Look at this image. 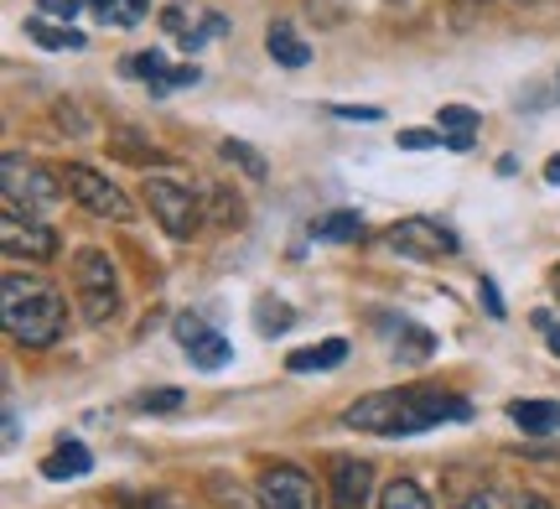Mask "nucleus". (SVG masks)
<instances>
[{
    "label": "nucleus",
    "mask_w": 560,
    "mask_h": 509,
    "mask_svg": "<svg viewBox=\"0 0 560 509\" xmlns=\"http://www.w3.org/2000/svg\"><path fill=\"white\" fill-rule=\"evenodd\" d=\"M89 468H94V458H89V448H83V442H62V448H52V458L42 463V473H47V478H83Z\"/></svg>",
    "instance_id": "nucleus-19"
},
{
    "label": "nucleus",
    "mask_w": 560,
    "mask_h": 509,
    "mask_svg": "<svg viewBox=\"0 0 560 509\" xmlns=\"http://www.w3.org/2000/svg\"><path fill=\"white\" fill-rule=\"evenodd\" d=\"M380 509H436V505H431V494L420 489L416 478H389L380 489Z\"/></svg>",
    "instance_id": "nucleus-21"
},
{
    "label": "nucleus",
    "mask_w": 560,
    "mask_h": 509,
    "mask_svg": "<svg viewBox=\"0 0 560 509\" xmlns=\"http://www.w3.org/2000/svg\"><path fill=\"white\" fill-rule=\"evenodd\" d=\"M509 421H514L524 437H556L560 406L556 401H514V406H509Z\"/></svg>",
    "instance_id": "nucleus-14"
},
{
    "label": "nucleus",
    "mask_w": 560,
    "mask_h": 509,
    "mask_svg": "<svg viewBox=\"0 0 560 509\" xmlns=\"http://www.w3.org/2000/svg\"><path fill=\"white\" fill-rule=\"evenodd\" d=\"M26 37L42 42L47 53H83L89 42H83V32H73V26H58V21H47V16H32L26 21Z\"/></svg>",
    "instance_id": "nucleus-16"
},
{
    "label": "nucleus",
    "mask_w": 560,
    "mask_h": 509,
    "mask_svg": "<svg viewBox=\"0 0 560 509\" xmlns=\"http://www.w3.org/2000/svg\"><path fill=\"white\" fill-rule=\"evenodd\" d=\"M312 240H327V245H353V240H363V219L353 213V208H338V213H327V219L312 224Z\"/></svg>",
    "instance_id": "nucleus-17"
},
{
    "label": "nucleus",
    "mask_w": 560,
    "mask_h": 509,
    "mask_svg": "<svg viewBox=\"0 0 560 509\" xmlns=\"http://www.w3.org/2000/svg\"><path fill=\"white\" fill-rule=\"evenodd\" d=\"M446 421H472V406L452 395V390H425V385H405V390H374L348 406L342 427L353 431H374V437H416V431L446 427Z\"/></svg>",
    "instance_id": "nucleus-1"
},
{
    "label": "nucleus",
    "mask_w": 560,
    "mask_h": 509,
    "mask_svg": "<svg viewBox=\"0 0 560 509\" xmlns=\"http://www.w3.org/2000/svg\"><path fill=\"white\" fill-rule=\"evenodd\" d=\"M332 115L338 120H384L380 104H332Z\"/></svg>",
    "instance_id": "nucleus-29"
},
{
    "label": "nucleus",
    "mask_w": 560,
    "mask_h": 509,
    "mask_svg": "<svg viewBox=\"0 0 560 509\" xmlns=\"http://www.w3.org/2000/svg\"><path fill=\"white\" fill-rule=\"evenodd\" d=\"M265 47H270V58H276L280 68H306V62H312V47L296 37V26H291V21H270Z\"/></svg>",
    "instance_id": "nucleus-15"
},
{
    "label": "nucleus",
    "mask_w": 560,
    "mask_h": 509,
    "mask_svg": "<svg viewBox=\"0 0 560 509\" xmlns=\"http://www.w3.org/2000/svg\"><path fill=\"white\" fill-rule=\"evenodd\" d=\"M436 354V338L425 333V327H400V359H431Z\"/></svg>",
    "instance_id": "nucleus-24"
},
{
    "label": "nucleus",
    "mask_w": 560,
    "mask_h": 509,
    "mask_svg": "<svg viewBox=\"0 0 560 509\" xmlns=\"http://www.w3.org/2000/svg\"><path fill=\"white\" fill-rule=\"evenodd\" d=\"M545 183H560V151L550 157V162H545Z\"/></svg>",
    "instance_id": "nucleus-35"
},
{
    "label": "nucleus",
    "mask_w": 560,
    "mask_h": 509,
    "mask_svg": "<svg viewBox=\"0 0 560 509\" xmlns=\"http://www.w3.org/2000/svg\"><path fill=\"white\" fill-rule=\"evenodd\" d=\"M478 297H482V306H488L493 317H503V302H499V291H493V281H478Z\"/></svg>",
    "instance_id": "nucleus-31"
},
{
    "label": "nucleus",
    "mask_w": 560,
    "mask_h": 509,
    "mask_svg": "<svg viewBox=\"0 0 560 509\" xmlns=\"http://www.w3.org/2000/svg\"><path fill=\"white\" fill-rule=\"evenodd\" d=\"M374 468L363 458H332V509H369Z\"/></svg>",
    "instance_id": "nucleus-12"
},
{
    "label": "nucleus",
    "mask_w": 560,
    "mask_h": 509,
    "mask_svg": "<svg viewBox=\"0 0 560 509\" xmlns=\"http://www.w3.org/2000/svg\"><path fill=\"white\" fill-rule=\"evenodd\" d=\"M89 5H94V16L104 26H140L151 16V0H89Z\"/></svg>",
    "instance_id": "nucleus-20"
},
{
    "label": "nucleus",
    "mask_w": 560,
    "mask_h": 509,
    "mask_svg": "<svg viewBox=\"0 0 560 509\" xmlns=\"http://www.w3.org/2000/svg\"><path fill=\"white\" fill-rule=\"evenodd\" d=\"M219 151H223V162L244 166L249 177H265V157H260V151H255V146H244V141H223Z\"/></svg>",
    "instance_id": "nucleus-23"
},
{
    "label": "nucleus",
    "mask_w": 560,
    "mask_h": 509,
    "mask_svg": "<svg viewBox=\"0 0 560 509\" xmlns=\"http://www.w3.org/2000/svg\"><path fill=\"white\" fill-rule=\"evenodd\" d=\"M255 323H260L265 338H276V333H285V327L296 323V312L285 302H276V297H260V302H255Z\"/></svg>",
    "instance_id": "nucleus-22"
},
{
    "label": "nucleus",
    "mask_w": 560,
    "mask_h": 509,
    "mask_svg": "<svg viewBox=\"0 0 560 509\" xmlns=\"http://www.w3.org/2000/svg\"><path fill=\"white\" fill-rule=\"evenodd\" d=\"M208 489L223 494V509H249V505H244V494H240V484L229 489V478H223V473H213V478H208Z\"/></svg>",
    "instance_id": "nucleus-30"
},
{
    "label": "nucleus",
    "mask_w": 560,
    "mask_h": 509,
    "mask_svg": "<svg viewBox=\"0 0 560 509\" xmlns=\"http://www.w3.org/2000/svg\"><path fill=\"white\" fill-rule=\"evenodd\" d=\"M73 291H79V312L83 323H115V312H120V270L115 261L104 255V250H79L73 255Z\"/></svg>",
    "instance_id": "nucleus-3"
},
{
    "label": "nucleus",
    "mask_w": 560,
    "mask_h": 509,
    "mask_svg": "<svg viewBox=\"0 0 560 509\" xmlns=\"http://www.w3.org/2000/svg\"><path fill=\"white\" fill-rule=\"evenodd\" d=\"M520 5H540V0H520Z\"/></svg>",
    "instance_id": "nucleus-37"
},
{
    "label": "nucleus",
    "mask_w": 560,
    "mask_h": 509,
    "mask_svg": "<svg viewBox=\"0 0 560 509\" xmlns=\"http://www.w3.org/2000/svg\"><path fill=\"white\" fill-rule=\"evenodd\" d=\"M130 509H192V505H182V499H166V494H156V499H136Z\"/></svg>",
    "instance_id": "nucleus-32"
},
{
    "label": "nucleus",
    "mask_w": 560,
    "mask_h": 509,
    "mask_svg": "<svg viewBox=\"0 0 560 509\" xmlns=\"http://www.w3.org/2000/svg\"><path fill=\"white\" fill-rule=\"evenodd\" d=\"M125 68L151 83V94H172V89L198 83V62H182V68H172V62H166V53H156V47H151V53H140V58H130Z\"/></svg>",
    "instance_id": "nucleus-13"
},
{
    "label": "nucleus",
    "mask_w": 560,
    "mask_h": 509,
    "mask_svg": "<svg viewBox=\"0 0 560 509\" xmlns=\"http://www.w3.org/2000/svg\"><path fill=\"white\" fill-rule=\"evenodd\" d=\"M441 125H452V130H472V125H478V109H467V104H446V109H441Z\"/></svg>",
    "instance_id": "nucleus-27"
},
{
    "label": "nucleus",
    "mask_w": 560,
    "mask_h": 509,
    "mask_svg": "<svg viewBox=\"0 0 560 509\" xmlns=\"http://www.w3.org/2000/svg\"><path fill=\"white\" fill-rule=\"evenodd\" d=\"M182 406V390H145L140 395V410H177Z\"/></svg>",
    "instance_id": "nucleus-28"
},
{
    "label": "nucleus",
    "mask_w": 560,
    "mask_h": 509,
    "mask_svg": "<svg viewBox=\"0 0 560 509\" xmlns=\"http://www.w3.org/2000/svg\"><path fill=\"white\" fill-rule=\"evenodd\" d=\"M58 177H62V193H68L83 213L109 219V224H130V219H136V204H130V198H125V193L109 183L104 172H94V166L68 162V166H58Z\"/></svg>",
    "instance_id": "nucleus-4"
},
{
    "label": "nucleus",
    "mask_w": 560,
    "mask_h": 509,
    "mask_svg": "<svg viewBox=\"0 0 560 509\" xmlns=\"http://www.w3.org/2000/svg\"><path fill=\"white\" fill-rule=\"evenodd\" d=\"M342 359H348V344H342V338H327V344H317V348H296V354L285 359V369H291V374H306V369H338Z\"/></svg>",
    "instance_id": "nucleus-18"
},
{
    "label": "nucleus",
    "mask_w": 560,
    "mask_h": 509,
    "mask_svg": "<svg viewBox=\"0 0 560 509\" xmlns=\"http://www.w3.org/2000/svg\"><path fill=\"white\" fill-rule=\"evenodd\" d=\"M395 146H400V151H431V146H441V130L410 125V130H395Z\"/></svg>",
    "instance_id": "nucleus-25"
},
{
    "label": "nucleus",
    "mask_w": 560,
    "mask_h": 509,
    "mask_svg": "<svg viewBox=\"0 0 560 509\" xmlns=\"http://www.w3.org/2000/svg\"><path fill=\"white\" fill-rule=\"evenodd\" d=\"M0 245H5L11 261H52L58 255V234L42 224L37 213H21V208L5 204V213H0Z\"/></svg>",
    "instance_id": "nucleus-8"
},
{
    "label": "nucleus",
    "mask_w": 560,
    "mask_h": 509,
    "mask_svg": "<svg viewBox=\"0 0 560 509\" xmlns=\"http://www.w3.org/2000/svg\"><path fill=\"white\" fill-rule=\"evenodd\" d=\"M145 204L156 213V224L172 234V240H192L202 229V198L187 193L182 183L172 177H145Z\"/></svg>",
    "instance_id": "nucleus-5"
},
{
    "label": "nucleus",
    "mask_w": 560,
    "mask_h": 509,
    "mask_svg": "<svg viewBox=\"0 0 560 509\" xmlns=\"http://www.w3.org/2000/svg\"><path fill=\"white\" fill-rule=\"evenodd\" d=\"M0 317H5V333H11L21 348H52L62 338L68 306H62V297H58V286L52 281L5 270V286H0Z\"/></svg>",
    "instance_id": "nucleus-2"
},
{
    "label": "nucleus",
    "mask_w": 560,
    "mask_h": 509,
    "mask_svg": "<svg viewBox=\"0 0 560 509\" xmlns=\"http://www.w3.org/2000/svg\"><path fill=\"white\" fill-rule=\"evenodd\" d=\"M255 499H260V509H322L312 473H301L296 463H270L255 484Z\"/></svg>",
    "instance_id": "nucleus-9"
},
{
    "label": "nucleus",
    "mask_w": 560,
    "mask_h": 509,
    "mask_svg": "<svg viewBox=\"0 0 560 509\" xmlns=\"http://www.w3.org/2000/svg\"><path fill=\"white\" fill-rule=\"evenodd\" d=\"M389 250L405 255V261H452L457 255V234L446 224H436L431 213H410L400 224H389Z\"/></svg>",
    "instance_id": "nucleus-6"
},
{
    "label": "nucleus",
    "mask_w": 560,
    "mask_h": 509,
    "mask_svg": "<svg viewBox=\"0 0 560 509\" xmlns=\"http://www.w3.org/2000/svg\"><path fill=\"white\" fill-rule=\"evenodd\" d=\"M0 193H5V204L21 208V213H42V208L62 193V177L42 172L37 162H26V157L11 151V157H5V172H0Z\"/></svg>",
    "instance_id": "nucleus-7"
},
{
    "label": "nucleus",
    "mask_w": 560,
    "mask_h": 509,
    "mask_svg": "<svg viewBox=\"0 0 560 509\" xmlns=\"http://www.w3.org/2000/svg\"><path fill=\"white\" fill-rule=\"evenodd\" d=\"M177 344H182V354H187L198 369H223V365H229V354H234L219 327H208L202 317H187V312L177 317Z\"/></svg>",
    "instance_id": "nucleus-11"
},
{
    "label": "nucleus",
    "mask_w": 560,
    "mask_h": 509,
    "mask_svg": "<svg viewBox=\"0 0 560 509\" xmlns=\"http://www.w3.org/2000/svg\"><path fill=\"white\" fill-rule=\"evenodd\" d=\"M509 509H550V505H545L540 494H524V499H514V505H509Z\"/></svg>",
    "instance_id": "nucleus-34"
},
{
    "label": "nucleus",
    "mask_w": 560,
    "mask_h": 509,
    "mask_svg": "<svg viewBox=\"0 0 560 509\" xmlns=\"http://www.w3.org/2000/svg\"><path fill=\"white\" fill-rule=\"evenodd\" d=\"M535 323H540L545 333H550V354H556V359H560V327L550 323V317H545V312H540V317H535Z\"/></svg>",
    "instance_id": "nucleus-33"
},
{
    "label": "nucleus",
    "mask_w": 560,
    "mask_h": 509,
    "mask_svg": "<svg viewBox=\"0 0 560 509\" xmlns=\"http://www.w3.org/2000/svg\"><path fill=\"white\" fill-rule=\"evenodd\" d=\"M161 26H166L172 37H182V47H187V53H198L208 37L229 32V21L213 16V11H202V5H192V0H172V5L161 11Z\"/></svg>",
    "instance_id": "nucleus-10"
},
{
    "label": "nucleus",
    "mask_w": 560,
    "mask_h": 509,
    "mask_svg": "<svg viewBox=\"0 0 560 509\" xmlns=\"http://www.w3.org/2000/svg\"><path fill=\"white\" fill-rule=\"evenodd\" d=\"M556 291H560V265H556Z\"/></svg>",
    "instance_id": "nucleus-36"
},
{
    "label": "nucleus",
    "mask_w": 560,
    "mask_h": 509,
    "mask_svg": "<svg viewBox=\"0 0 560 509\" xmlns=\"http://www.w3.org/2000/svg\"><path fill=\"white\" fill-rule=\"evenodd\" d=\"M83 5H89V0H37V16H47V21H62V26H68V21L79 16Z\"/></svg>",
    "instance_id": "nucleus-26"
}]
</instances>
